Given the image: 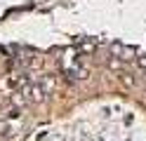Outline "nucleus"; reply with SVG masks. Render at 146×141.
Returning <instances> with one entry per match:
<instances>
[{
	"mask_svg": "<svg viewBox=\"0 0 146 141\" xmlns=\"http://www.w3.org/2000/svg\"><path fill=\"white\" fill-rule=\"evenodd\" d=\"M108 68H111V71H120L123 68V56H111V59H108Z\"/></svg>",
	"mask_w": 146,
	"mask_h": 141,
	"instance_id": "nucleus-1",
	"label": "nucleus"
},
{
	"mask_svg": "<svg viewBox=\"0 0 146 141\" xmlns=\"http://www.w3.org/2000/svg\"><path fill=\"white\" fill-rule=\"evenodd\" d=\"M120 80H123V85H127V87H132V85H134V80H132V75H130V73H123V75H120Z\"/></svg>",
	"mask_w": 146,
	"mask_h": 141,
	"instance_id": "nucleus-2",
	"label": "nucleus"
},
{
	"mask_svg": "<svg viewBox=\"0 0 146 141\" xmlns=\"http://www.w3.org/2000/svg\"><path fill=\"white\" fill-rule=\"evenodd\" d=\"M137 64H139L141 68H146V56H139V59H137Z\"/></svg>",
	"mask_w": 146,
	"mask_h": 141,
	"instance_id": "nucleus-3",
	"label": "nucleus"
}]
</instances>
